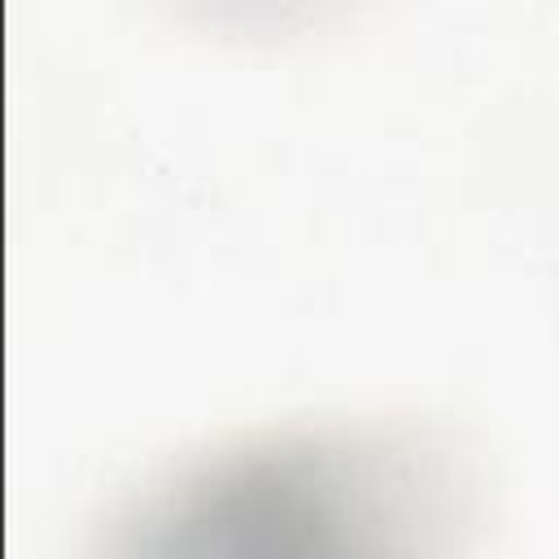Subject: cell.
<instances>
[{
    "instance_id": "1",
    "label": "cell",
    "mask_w": 559,
    "mask_h": 559,
    "mask_svg": "<svg viewBox=\"0 0 559 559\" xmlns=\"http://www.w3.org/2000/svg\"><path fill=\"white\" fill-rule=\"evenodd\" d=\"M476 459L411 419L249 437L131 493L87 559H463Z\"/></svg>"
}]
</instances>
